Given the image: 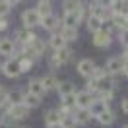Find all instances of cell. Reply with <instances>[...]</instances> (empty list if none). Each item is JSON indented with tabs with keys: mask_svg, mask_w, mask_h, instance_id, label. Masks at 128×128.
Wrapping results in <instances>:
<instances>
[{
	"mask_svg": "<svg viewBox=\"0 0 128 128\" xmlns=\"http://www.w3.org/2000/svg\"><path fill=\"white\" fill-rule=\"evenodd\" d=\"M74 60V50L70 47H64L60 48V50H54L52 54L48 56V68L52 70V72H60V70H64L68 64Z\"/></svg>",
	"mask_w": 128,
	"mask_h": 128,
	"instance_id": "obj_1",
	"label": "cell"
},
{
	"mask_svg": "<svg viewBox=\"0 0 128 128\" xmlns=\"http://www.w3.org/2000/svg\"><path fill=\"white\" fill-rule=\"evenodd\" d=\"M86 12H88V4H82L78 10H74V12H62V25L64 27H80L82 22H86Z\"/></svg>",
	"mask_w": 128,
	"mask_h": 128,
	"instance_id": "obj_2",
	"label": "cell"
},
{
	"mask_svg": "<svg viewBox=\"0 0 128 128\" xmlns=\"http://www.w3.org/2000/svg\"><path fill=\"white\" fill-rule=\"evenodd\" d=\"M93 37H91V43L95 45L97 48H109L112 45V29L111 25H103V29H99V31L91 33Z\"/></svg>",
	"mask_w": 128,
	"mask_h": 128,
	"instance_id": "obj_3",
	"label": "cell"
},
{
	"mask_svg": "<svg viewBox=\"0 0 128 128\" xmlns=\"http://www.w3.org/2000/svg\"><path fill=\"white\" fill-rule=\"evenodd\" d=\"M0 72L4 74L10 80H16L22 76V70H20V58L18 56H12V58H4V62L0 64Z\"/></svg>",
	"mask_w": 128,
	"mask_h": 128,
	"instance_id": "obj_4",
	"label": "cell"
},
{
	"mask_svg": "<svg viewBox=\"0 0 128 128\" xmlns=\"http://www.w3.org/2000/svg\"><path fill=\"white\" fill-rule=\"evenodd\" d=\"M122 68H124V58H122V54L109 56L107 62H105V70H107V74L112 76V78L120 76V74H122Z\"/></svg>",
	"mask_w": 128,
	"mask_h": 128,
	"instance_id": "obj_5",
	"label": "cell"
},
{
	"mask_svg": "<svg viewBox=\"0 0 128 128\" xmlns=\"http://www.w3.org/2000/svg\"><path fill=\"white\" fill-rule=\"evenodd\" d=\"M2 111H6L14 118V122H24V120L29 118V114H31V111L27 109V107H24V105L20 103V105H12V107H8V109H2Z\"/></svg>",
	"mask_w": 128,
	"mask_h": 128,
	"instance_id": "obj_6",
	"label": "cell"
},
{
	"mask_svg": "<svg viewBox=\"0 0 128 128\" xmlns=\"http://www.w3.org/2000/svg\"><path fill=\"white\" fill-rule=\"evenodd\" d=\"M95 60H93V58H82V60H78V62H76V72L80 74L82 78H86V80H88V78H91V76H93V70H95Z\"/></svg>",
	"mask_w": 128,
	"mask_h": 128,
	"instance_id": "obj_7",
	"label": "cell"
},
{
	"mask_svg": "<svg viewBox=\"0 0 128 128\" xmlns=\"http://www.w3.org/2000/svg\"><path fill=\"white\" fill-rule=\"evenodd\" d=\"M39 25L47 33H58L60 27H62V20H60L58 16H54V14H50V16H47V18H41Z\"/></svg>",
	"mask_w": 128,
	"mask_h": 128,
	"instance_id": "obj_8",
	"label": "cell"
},
{
	"mask_svg": "<svg viewBox=\"0 0 128 128\" xmlns=\"http://www.w3.org/2000/svg\"><path fill=\"white\" fill-rule=\"evenodd\" d=\"M39 24H41V18H39V14L35 12V8H27V10L22 12V25H24V27L35 29Z\"/></svg>",
	"mask_w": 128,
	"mask_h": 128,
	"instance_id": "obj_9",
	"label": "cell"
},
{
	"mask_svg": "<svg viewBox=\"0 0 128 128\" xmlns=\"http://www.w3.org/2000/svg\"><path fill=\"white\" fill-rule=\"evenodd\" d=\"M16 41L12 37H0V56L2 58H12V56H16Z\"/></svg>",
	"mask_w": 128,
	"mask_h": 128,
	"instance_id": "obj_10",
	"label": "cell"
},
{
	"mask_svg": "<svg viewBox=\"0 0 128 128\" xmlns=\"http://www.w3.org/2000/svg\"><path fill=\"white\" fill-rule=\"evenodd\" d=\"M14 37H16V39H14V41H16V47H20V45H25V43H31L37 35L33 33V29H27V27L22 25V27H18V29H16Z\"/></svg>",
	"mask_w": 128,
	"mask_h": 128,
	"instance_id": "obj_11",
	"label": "cell"
},
{
	"mask_svg": "<svg viewBox=\"0 0 128 128\" xmlns=\"http://www.w3.org/2000/svg\"><path fill=\"white\" fill-rule=\"evenodd\" d=\"M95 97L88 93L86 89H78L76 91V109H89V105L93 103Z\"/></svg>",
	"mask_w": 128,
	"mask_h": 128,
	"instance_id": "obj_12",
	"label": "cell"
},
{
	"mask_svg": "<svg viewBox=\"0 0 128 128\" xmlns=\"http://www.w3.org/2000/svg\"><path fill=\"white\" fill-rule=\"evenodd\" d=\"M54 91L58 93V97H64V95H74L78 91V88H76V84L72 80H60Z\"/></svg>",
	"mask_w": 128,
	"mask_h": 128,
	"instance_id": "obj_13",
	"label": "cell"
},
{
	"mask_svg": "<svg viewBox=\"0 0 128 128\" xmlns=\"http://www.w3.org/2000/svg\"><path fill=\"white\" fill-rule=\"evenodd\" d=\"M47 45H48V48H50L52 52H54V50H60V48H64V47H68L66 39H64L60 33H50L48 39H47Z\"/></svg>",
	"mask_w": 128,
	"mask_h": 128,
	"instance_id": "obj_14",
	"label": "cell"
},
{
	"mask_svg": "<svg viewBox=\"0 0 128 128\" xmlns=\"http://www.w3.org/2000/svg\"><path fill=\"white\" fill-rule=\"evenodd\" d=\"M27 91H29V93H33V95H37V97H41V99L47 95V89L43 88L41 78H31V80L27 82Z\"/></svg>",
	"mask_w": 128,
	"mask_h": 128,
	"instance_id": "obj_15",
	"label": "cell"
},
{
	"mask_svg": "<svg viewBox=\"0 0 128 128\" xmlns=\"http://www.w3.org/2000/svg\"><path fill=\"white\" fill-rule=\"evenodd\" d=\"M41 101H43L41 97L33 95V93H29L27 89H25V91H24V95H22V105H24V107H27L29 111H33V109H37V107L41 105Z\"/></svg>",
	"mask_w": 128,
	"mask_h": 128,
	"instance_id": "obj_16",
	"label": "cell"
},
{
	"mask_svg": "<svg viewBox=\"0 0 128 128\" xmlns=\"http://www.w3.org/2000/svg\"><path fill=\"white\" fill-rule=\"evenodd\" d=\"M22 95H24L22 89H8V91H6L4 109H8V107H12V105H20L22 103Z\"/></svg>",
	"mask_w": 128,
	"mask_h": 128,
	"instance_id": "obj_17",
	"label": "cell"
},
{
	"mask_svg": "<svg viewBox=\"0 0 128 128\" xmlns=\"http://www.w3.org/2000/svg\"><path fill=\"white\" fill-rule=\"evenodd\" d=\"M95 120L101 124V126H111V124H114V122H116V112H114V109H111V107H109V109H107V111H103Z\"/></svg>",
	"mask_w": 128,
	"mask_h": 128,
	"instance_id": "obj_18",
	"label": "cell"
},
{
	"mask_svg": "<svg viewBox=\"0 0 128 128\" xmlns=\"http://www.w3.org/2000/svg\"><path fill=\"white\" fill-rule=\"evenodd\" d=\"M72 114H74V120H76V124H78V126H88L89 122L93 120V116L89 114L88 109H76Z\"/></svg>",
	"mask_w": 128,
	"mask_h": 128,
	"instance_id": "obj_19",
	"label": "cell"
},
{
	"mask_svg": "<svg viewBox=\"0 0 128 128\" xmlns=\"http://www.w3.org/2000/svg\"><path fill=\"white\" fill-rule=\"evenodd\" d=\"M43 120H45V126L60 122V120H62V114H60V111H58V107H50V109H47L45 114H43Z\"/></svg>",
	"mask_w": 128,
	"mask_h": 128,
	"instance_id": "obj_20",
	"label": "cell"
},
{
	"mask_svg": "<svg viewBox=\"0 0 128 128\" xmlns=\"http://www.w3.org/2000/svg\"><path fill=\"white\" fill-rule=\"evenodd\" d=\"M58 76H56L54 72H48V74H45V76H41V84H43V88L47 89V93L48 91H54L56 89V86H58Z\"/></svg>",
	"mask_w": 128,
	"mask_h": 128,
	"instance_id": "obj_21",
	"label": "cell"
},
{
	"mask_svg": "<svg viewBox=\"0 0 128 128\" xmlns=\"http://www.w3.org/2000/svg\"><path fill=\"white\" fill-rule=\"evenodd\" d=\"M109 107H111V105L107 103V101H103V99H93V103L89 105L88 111H89V114H91L93 118H97V116H99L103 111H107Z\"/></svg>",
	"mask_w": 128,
	"mask_h": 128,
	"instance_id": "obj_22",
	"label": "cell"
},
{
	"mask_svg": "<svg viewBox=\"0 0 128 128\" xmlns=\"http://www.w3.org/2000/svg\"><path fill=\"white\" fill-rule=\"evenodd\" d=\"M107 25H111V29L114 31H120V29H126L128 27V18L126 16H122V14H112V18H111V22Z\"/></svg>",
	"mask_w": 128,
	"mask_h": 128,
	"instance_id": "obj_23",
	"label": "cell"
},
{
	"mask_svg": "<svg viewBox=\"0 0 128 128\" xmlns=\"http://www.w3.org/2000/svg\"><path fill=\"white\" fill-rule=\"evenodd\" d=\"M60 35H62L64 39H66V43L70 45V43H76L78 41V37H80V33H78V27H60Z\"/></svg>",
	"mask_w": 128,
	"mask_h": 128,
	"instance_id": "obj_24",
	"label": "cell"
},
{
	"mask_svg": "<svg viewBox=\"0 0 128 128\" xmlns=\"http://www.w3.org/2000/svg\"><path fill=\"white\" fill-rule=\"evenodd\" d=\"M20 58V70H22V74H27L31 72L33 68H35V58H31V56H25V54H20L18 56Z\"/></svg>",
	"mask_w": 128,
	"mask_h": 128,
	"instance_id": "obj_25",
	"label": "cell"
},
{
	"mask_svg": "<svg viewBox=\"0 0 128 128\" xmlns=\"http://www.w3.org/2000/svg\"><path fill=\"white\" fill-rule=\"evenodd\" d=\"M103 25H105V24L101 22V18L88 14V18H86V27H88L91 33H95V31H99V29H103Z\"/></svg>",
	"mask_w": 128,
	"mask_h": 128,
	"instance_id": "obj_26",
	"label": "cell"
},
{
	"mask_svg": "<svg viewBox=\"0 0 128 128\" xmlns=\"http://www.w3.org/2000/svg\"><path fill=\"white\" fill-rule=\"evenodd\" d=\"M35 12L39 14V18H47V16H50V14H54V12H52V2H37Z\"/></svg>",
	"mask_w": 128,
	"mask_h": 128,
	"instance_id": "obj_27",
	"label": "cell"
},
{
	"mask_svg": "<svg viewBox=\"0 0 128 128\" xmlns=\"http://www.w3.org/2000/svg\"><path fill=\"white\" fill-rule=\"evenodd\" d=\"M84 4V0H62V12H74Z\"/></svg>",
	"mask_w": 128,
	"mask_h": 128,
	"instance_id": "obj_28",
	"label": "cell"
},
{
	"mask_svg": "<svg viewBox=\"0 0 128 128\" xmlns=\"http://www.w3.org/2000/svg\"><path fill=\"white\" fill-rule=\"evenodd\" d=\"M14 124H16V122H14V118H12L6 111L0 112V128H14Z\"/></svg>",
	"mask_w": 128,
	"mask_h": 128,
	"instance_id": "obj_29",
	"label": "cell"
},
{
	"mask_svg": "<svg viewBox=\"0 0 128 128\" xmlns=\"http://www.w3.org/2000/svg\"><path fill=\"white\" fill-rule=\"evenodd\" d=\"M60 122H62V126H64V128H80L78 124H76V120H74V114H72V112L64 114Z\"/></svg>",
	"mask_w": 128,
	"mask_h": 128,
	"instance_id": "obj_30",
	"label": "cell"
},
{
	"mask_svg": "<svg viewBox=\"0 0 128 128\" xmlns=\"http://www.w3.org/2000/svg\"><path fill=\"white\" fill-rule=\"evenodd\" d=\"M109 74H107V70H105V66H95V70H93V80L99 82V80H103V78H107Z\"/></svg>",
	"mask_w": 128,
	"mask_h": 128,
	"instance_id": "obj_31",
	"label": "cell"
},
{
	"mask_svg": "<svg viewBox=\"0 0 128 128\" xmlns=\"http://www.w3.org/2000/svg\"><path fill=\"white\" fill-rule=\"evenodd\" d=\"M116 39H118V43H120V47H122V48H128V27H126V29H120Z\"/></svg>",
	"mask_w": 128,
	"mask_h": 128,
	"instance_id": "obj_32",
	"label": "cell"
},
{
	"mask_svg": "<svg viewBox=\"0 0 128 128\" xmlns=\"http://www.w3.org/2000/svg\"><path fill=\"white\" fill-rule=\"evenodd\" d=\"M122 6H124V0H111V6L109 8L112 10V14H120Z\"/></svg>",
	"mask_w": 128,
	"mask_h": 128,
	"instance_id": "obj_33",
	"label": "cell"
},
{
	"mask_svg": "<svg viewBox=\"0 0 128 128\" xmlns=\"http://www.w3.org/2000/svg\"><path fill=\"white\" fill-rule=\"evenodd\" d=\"M10 12H12V6L6 0H0V16H8Z\"/></svg>",
	"mask_w": 128,
	"mask_h": 128,
	"instance_id": "obj_34",
	"label": "cell"
},
{
	"mask_svg": "<svg viewBox=\"0 0 128 128\" xmlns=\"http://www.w3.org/2000/svg\"><path fill=\"white\" fill-rule=\"evenodd\" d=\"M10 27V20L8 16H0V33H4Z\"/></svg>",
	"mask_w": 128,
	"mask_h": 128,
	"instance_id": "obj_35",
	"label": "cell"
},
{
	"mask_svg": "<svg viewBox=\"0 0 128 128\" xmlns=\"http://www.w3.org/2000/svg\"><path fill=\"white\" fill-rule=\"evenodd\" d=\"M6 91H8V89H6L4 86H2V84H0V111L4 109V101H6Z\"/></svg>",
	"mask_w": 128,
	"mask_h": 128,
	"instance_id": "obj_36",
	"label": "cell"
},
{
	"mask_svg": "<svg viewBox=\"0 0 128 128\" xmlns=\"http://www.w3.org/2000/svg\"><path fill=\"white\" fill-rule=\"evenodd\" d=\"M120 111L124 112V114H128V95L120 99Z\"/></svg>",
	"mask_w": 128,
	"mask_h": 128,
	"instance_id": "obj_37",
	"label": "cell"
},
{
	"mask_svg": "<svg viewBox=\"0 0 128 128\" xmlns=\"http://www.w3.org/2000/svg\"><path fill=\"white\" fill-rule=\"evenodd\" d=\"M91 2H95L97 6H101V8H109L111 6V0H91Z\"/></svg>",
	"mask_w": 128,
	"mask_h": 128,
	"instance_id": "obj_38",
	"label": "cell"
},
{
	"mask_svg": "<svg viewBox=\"0 0 128 128\" xmlns=\"http://www.w3.org/2000/svg\"><path fill=\"white\" fill-rule=\"evenodd\" d=\"M122 58H124V68H122V76H126L128 78V54L122 52Z\"/></svg>",
	"mask_w": 128,
	"mask_h": 128,
	"instance_id": "obj_39",
	"label": "cell"
},
{
	"mask_svg": "<svg viewBox=\"0 0 128 128\" xmlns=\"http://www.w3.org/2000/svg\"><path fill=\"white\" fill-rule=\"evenodd\" d=\"M6 2H8L10 6H12V8H14V6H18V4H20V2H22V0H6Z\"/></svg>",
	"mask_w": 128,
	"mask_h": 128,
	"instance_id": "obj_40",
	"label": "cell"
},
{
	"mask_svg": "<svg viewBox=\"0 0 128 128\" xmlns=\"http://www.w3.org/2000/svg\"><path fill=\"white\" fill-rule=\"evenodd\" d=\"M47 128H64V126H62V122H56V124H48Z\"/></svg>",
	"mask_w": 128,
	"mask_h": 128,
	"instance_id": "obj_41",
	"label": "cell"
},
{
	"mask_svg": "<svg viewBox=\"0 0 128 128\" xmlns=\"http://www.w3.org/2000/svg\"><path fill=\"white\" fill-rule=\"evenodd\" d=\"M37 2H52V0H37Z\"/></svg>",
	"mask_w": 128,
	"mask_h": 128,
	"instance_id": "obj_42",
	"label": "cell"
},
{
	"mask_svg": "<svg viewBox=\"0 0 128 128\" xmlns=\"http://www.w3.org/2000/svg\"><path fill=\"white\" fill-rule=\"evenodd\" d=\"M124 54H128V48H124Z\"/></svg>",
	"mask_w": 128,
	"mask_h": 128,
	"instance_id": "obj_43",
	"label": "cell"
},
{
	"mask_svg": "<svg viewBox=\"0 0 128 128\" xmlns=\"http://www.w3.org/2000/svg\"><path fill=\"white\" fill-rule=\"evenodd\" d=\"M120 128H128V124H124V126H120Z\"/></svg>",
	"mask_w": 128,
	"mask_h": 128,
	"instance_id": "obj_44",
	"label": "cell"
},
{
	"mask_svg": "<svg viewBox=\"0 0 128 128\" xmlns=\"http://www.w3.org/2000/svg\"><path fill=\"white\" fill-rule=\"evenodd\" d=\"M22 128H25V126H22Z\"/></svg>",
	"mask_w": 128,
	"mask_h": 128,
	"instance_id": "obj_45",
	"label": "cell"
}]
</instances>
